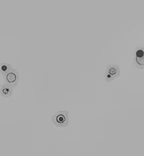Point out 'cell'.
<instances>
[{"mask_svg": "<svg viewBox=\"0 0 144 156\" xmlns=\"http://www.w3.org/2000/svg\"><path fill=\"white\" fill-rule=\"evenodd\" d=\"M52 121L57 127H65L69 124L67 111H57L52 115Z\"/></svg>", "mask_w": 144, "mask_h": 156, "instance_id": "1", "label": "cell"}, {"mask_svg": "<svg viewBox=\"0 0 144 156\" xmlns=\"http://www.w3.org/2000/svg\"><path fill=\"white\" fill-rule=\"evenodd\" d=\"M120 68L117 65H108L106 71V77L108 82L113 81L114 79L119 76Z\"/></svg>", "mask_w": 144, "mask_h": 156, "instance_id": "2", "label": "cell"}, {"mask_svg": "<svg viewBox=\"0 0 144 156\" xmlns=\"http://www.w3.org/2000/svg\"><path fill=\"white\" fill-rule=\"evenodd\" d=\"M140 50H136L135 61L136 66L140 69H142L144 65V51L143 48H140Z\"/></svg>", "mask_w": 144, "mask_h": 156, "instance_id": "3", "label": "cell"}, {"mask_svg": "<svg viewBox=\"0 0 144 156\" xmlns=\"http://www.w3.org/2000/svg\"><path fill=\"white\" fill-rule=\"evenodd\" d=\"M6 80L7 81V82L9 83H10V84H12L13 82H16V81H17V74H16L15 72V73H13L10 71V70L6 73Z\"/></svg>", "mask_w": 144, "mask_h": 156, "instance_id": "4", "label": "cell"}, {"mask_svg": "<svg viewBox=\"0 0 144 156\" xmlns=\"http://www.w3.org/2000/svg\"><path fill=\"white\" fill-rule=\"evenodd\" d=\"M9 90L8 88H6L5 87H3L2 89H1V93L2 94L5 96V97H7V96H9Z\"/></svg>", "mask_w": 144, "mask_h": 156, "instance_id": "5", "label": "cell"}]
</instances>
